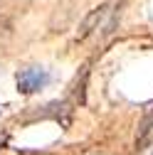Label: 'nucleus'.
<instances>
[{
  "label": "nucleus",
  "mask_w": 153,
  "mask_h": 155,
  "mask_svg": "<svg viewBox=\"0 0 153 155\" xmlns=\"http://www.w3.org/2000/svg\"><path fill=\"white\" fill-rule=\"evenodd\" d=\"M111 12H114V10H111V5H109V3H104V5H99V8H94V10L84 17V20H82L79 30H76L74 42H84L91 32H97V30L109 20V15H111Z\"/></svg>",
  "instance_id": "f257e3e1"
},
{
  "label": "nucleus",
  "mask_w": 153,
  "mask_h": 155,
  "mask_svg": "<svg viewBox=\"0 0 153 155\" xmlns=\"http://www.w3.org/2000/svg\"><path fill=\"white\" fill-rule=\"evenodd\" d=\"M47 81H49V74L45 69L30 67V69H22L20 74H17V91L20 94H35V91H40Z\"/></svg>",
  "instance_id": "f03ea898"
}]
</instances>
